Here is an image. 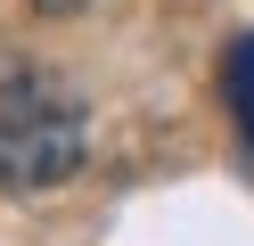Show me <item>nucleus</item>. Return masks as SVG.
<instances>
[{
  "instance_id": "obj_1",
  "label": "nucleus",
  "mask_w": 254,
  "mask_h": 246,
  "mask_svg": "<svg viewBox=\"0 0 254 246\" xmlns=\"http://www.w3.org/2000/svg\"><path fill=\"white\" fill-rule=\"evenodd\" d=\"M90 156V115L74 90H58L50 74L0 82V197H41L58 180H74Z\"/></svg>"
},
{
  "instance_id": "obj_2",
  "label": "nucleus",
  "mask_w": 254,
  "mask_h": 246,
  "mask_svg": "<svg viewBox=\"0 0 254 246\" xmlns=\"http://www.w3.org/2000/svg\"><path fill=\"white\" fill-rule=\"evenodd\" d=\"M230 115H238V131L254 140V33L230 49Z\"/></svg>"
},
{
  "instance_id": "obj_3",
  "label": "nucleus",
  "mask_w": 254,
  "mask_h": 246,
  "mask_svg": "<svg viewBox=\"0 0 254 246\" xmlns=\"http://www.w3.org/2000/svg\"><path fill=\"white\" fill-rule=\"evenodd\" d=\"M41 16H74V8H90V0H33Z\"/></svg>"
}]
</instances>
